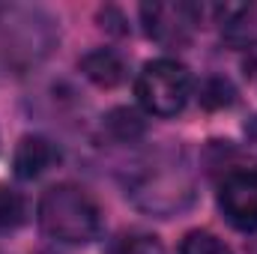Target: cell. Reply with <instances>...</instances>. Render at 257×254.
I'll return each instance as SVG.
<instances>
[{
	"label": "cell",
	"instance_id": "6da1fadb",
	"mask_svg": "<svg viewBox=\"0 0 257 254\" xmlns=\"http://www.w3.org/2000/svg\"><path fill=\"white\" fill-rule=\"evenodd\" d=\"M39 227L66 245H87L102 233L96 200L78 186H54L39 200Z\"/></svg>",
	"mask_w": 257,
	"mask_h": 254
},
{
	"label": "cell",
	"instance_id": "7a4b0ae2",
	"mask_svg": "<svg viewBox=\"0 0 257 254\" xmlns=\"http://www.w3.org/2000/svg\"><path fill=\"white\" fill-rule=\"evenodd\" d=\"M138 102L153 117H177L192 96V75L177 60H150L135 81Z\"/></svg>",
	"mask_w": 257,
	"mask_h": 254
},
{
	"label": "cell",
	"instance_id": "3957f363",
	"mask_svg": "<svg viewBox=\"0 0 257 254\" xmlns=\"http://www.w3.org/2000/svg\"><path fill=\"white\" fill-rule=\"evenodd\" d=\"M141 18H144L147 36L162 42V45H186L192 39L197 21H200L197 6L183 3V0H177V3H144Z\"/></svg>",
	"mask_w": 257,
	"mask_h": 254
},
{
	"label": "cell",
	"instance_id": "277c9868",
	"mask_svg": "<svg viewBox=\"0 0 257 254\" xmlns=\"http://www.w3.org/2000/svg\"><path fill=\"white\" fill-rule=\"evenodd\" d=\"M218 209L230 227L242 233L257 230V171H230L218 186Z\"/></svg>",
	"mask_w": 257,
	"mask_h": 254
},
{
	"label": "cell",
	"instance_id": "5b68a950",
	"mask_svg": "<svg viewBox=\"0 0 257 254\" xmlns=\"http://www.w3.org/2000/svg\"><path fill=\"white\" fill-rule=\"evenodd\" d=\"M60 159V150L42 138V135H27L18 141L15 147V156H12V168H15V177L21 180H36L42 177L48 168H54V162Z\"/></svg>",
	"mask_w": 257,
	"mask_h": 254
},
{
	"label": "cell",
	"instance_id": "8992f818",
	"mask_svg": "<svg viewBox=\"0 0 257 254\" xmlns=\"http://www.w3.org/2000/svg\"><path fill=\"white\" fill-rule=\"evenodd\" d=\"M81 72L96 87L111 90V87H120L126 81V60L111 48H96V51L81 57Z\"/></svg>",
	"mask_w": 257,
	"mask_h": 254
},
{
	"label": "cell",
	"instance_id": "52a82bcc",
	"mask_svg": "<svg viewBox=\"0 0 257 254\" xmlns=\"http://www.w3.org/2000/svg\"><path fill=\"white\" fill-rule=\"evenodd\" d=\"M105 129L117 138V141H138L144 132H147V123H144V117L138 114V111H132V108H114L108 117H105Z\"/></svg>",
	"mask_w": 257,
	"mask_h": 254
},
{
	"label": "cell",
	"instance_id": "ba28073f",
	"mask_svg": "<svg viewBox=\"0 0 257 254\" xmlns=\"http://www.w3.org/2000/svg\"><path fill=\"white\" fill-rule=\"evenodd\" d=\"M27 221L24 197L9 186H0V233H12Z\"/></svg>",
	"mask_w": 257,
	"mask_h": 254
},
{
	"label": "cell",
	"instance_id": "9c48e42d",
	"mask_svg": "<svg viewBox=\"0 0 257 254\" xmlns=\"http://www.w3.org/2000/svg\"><path fill=\"white\" fill-rule=\"evenodd\" d=\"M236 102V90L227 78H206L200 84V105L206 111H221V108H230Z\"/></svg>",
	"mask_w": 257,
	"mask_h": 254
},
{
	"label": "cell",
	"instance_id": "30bf717a",
	"mask_svg": "<svg viewBox=\"0 0 257 254\" xmlns=\"http://www.w3.org/2000/svg\"><path fill=\"white\" fill-rule=\"evenodd\" d=\"M180 254H233V251L221 236H215L209 230H192V233H186Z\"/></svg>",
	"mask_w": 257,
	"mask_h": 254
},
{
	"label": "cell",
	"instance_id": "8fae6325",
	"mask_svg": "<svg viewBox=\"0 0 257 254\" xmlns=\"http://www.w3.org/2000/svg\"><path fill=\"white\" fill-rule=\"evenodd\" d=\"M128 254H165V251H162L159 242H153V239H138V242H132Z\"/></svg>",
	"mask_w": 257,
	"mask_h": 254
},
{
	"label": "cell",
	"instance_id": "7c38bea8",
	"mask_svg": "<svg viewBox=\"0 0 257 254\" xmlns=\"http://www.w3.org/2000/svg\"><path fill=\"white\" fill-rule=\"evenodd\" d=\"M245 138H248V147L254 150V156H257V117L245 126Z\"/></svg>",
	"mask_w": 257,
	"mask_h": 254
},
{
	"label": "cell",
	"instance_id": "4fadbf2b",
	"mask_svg": "<svg viewBox=\"0 0 257 254\" xmlns=\"http://www.w3.org/2000/svg\"><path fill=\"white\" fill-rule=\"evenodd\" d=\"M245 72H248V78L257 84V57H251V60L245 63Z\"/></svg>",
	"mask_w": 257,
	"mask_h": 254
}]
</instances>
